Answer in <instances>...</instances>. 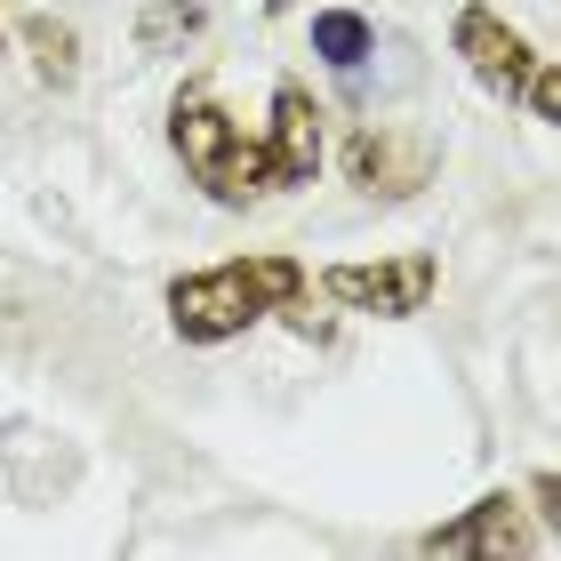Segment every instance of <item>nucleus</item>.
<instances>
[{
    "instance_id": "20e7f679",
    "label": "nucleus",
    "mask_w": 561,
    "mask_h": 561,
    "mask_svg": "<svg viewBox=\"0 0 561 561\" xmlns=\"http://www.w3.org/2000/svg\"><path fill=\"white\" fill-rule=\"evenodd\" d=\"M449 48L466 57V72L490 96H522V81H529V65H538V48H529L514 24H505L490 0H466L457 9V24H449Z\"/></svg>"
},
{
    "instance_id": "ddd939ff",
    "label": "nucleus",
    "mask_w": 561,
    "mask_h": 561,
    "mask_svg": "<svg viewBox=\"0 0 561 561\" xmlns=\"http://www.w3.org/2000/svg\"><path fill=\"white\" fill-rule=\"evenodd\" d=\"M0 48H9V41H0Z\"/></svg>"
},
{
    "instance_id": "6e6552de",
    "label": "nucleus",
    "mask_w": 561,
    "mask_h": 561,
    "mask_svg": "<svg viewBox=\"0 0 561 561\" xmlns=\"http://www.w3.org/2000/svg\"><path fill=\"white\" fill-rule=\"evenodd\" d=\"M313 57H329L337 72H362L377 57V24L353 16V9H321L313 16Z\"/></svg>"
},
{
    "instance_id": "423d86ee",
    "label": "nucleus",
    "mask_w": 561,
    "mask_h": 561,
    "mask_svg": "<svg viewBox=\"0 0 561 561\" xmlns=\"http://www.w3.org/2000/svg\"><path fill=\"white\" fill-rule=\"evenodd\" d=\"M425 553H473V561H505V553H529V529H522V505L514 497H481L466 522H442L417 538Z\"/></svg>"
},
{
    "instance_id": "39448f33",
    "label": "nucleus",
    "mask_w": 561,
    "mask_h": 561,
    "mask_svg": "<svg viewBox=\"0 0 561 561\" xmlns=\"http://www.w3.org/2000/svg\"><path fill=\"white\" fill-rule=\"evenodd\" d=\"M265 161L273 193H297L321 176V105L305 81H273V121H265Z\"/></svg>"
},
{
    "instance_id": "9b49d317",
    "label": "nucleus",
    "mask_w": 561,
    "mask_h": 561,
    "mask_svg": "<svg viewBox=\"0 0 561 561\" xmlns=\"http://www.w3.org/2000/svg\"><path fill=\"white\" fill-rule=\"evenodd\" d=\"M522 96H529V113L538 121H561V65H529V81H522Z\"/></svg>"
},
{
    "instance_id": "f03ea898",
    "label": "nucleus",
    "mask_w": 561,
    "mask_h": 561,
    "mask_svg": "<svg viewBox=\"0 0 561 561\" xmlns=\"http://www.w3.org/2000/svg\"><path fill=\"white\" fill-rule=\"evenodd\" d=\"M169 145H176L185 176L217 201V209H249V201H265V193H273L265 137H249L209 89H185V96L169 105Z\"/></svg>"
},
{
    "instance_id": "f257e3e1",
    "label": "nucleus",
    "mask_w": 561,
    "mask_h": 561,
    "mask_svg": "<svg viewBox=\"0 0 561 561\" xmlns=\"http://www.w3.org/2000/svg\"><path fill=\"white\" fill-rule=\"evenodd\" d=\"M297 297H305V265L257 249V257H225L209 273L169 280V329L185 345H225L241 329H257L265 313H289Z\"/></svg>"
},
{
    "instance_id": "0eeeda50",
    "label": "nucleus",
    "mask_w": 561,
    "mask_h": 561,
    "mask_svg": "<svg viewBox=\"0 0 561 561\" xmlns=\"http://www.w3.org/2000/svg\"><path fill=\"white\" fill-rule=\"evenodd\" d=\"M345 169H353V185L362 193H386V201H401V193H417L425 185V145H401V137H386V129H362L345 145Z\"/></svg>"
},
{
    "instance_id": "f8f14e48",
    "label": "nucleus",
    "mask_w": 561,
    "mask_h": 561,
    "mask_svg": "<svg viewBox=\"0 0 561 561\" xmlns=\"http://www.w3.org/2000/svg\"><path fill=\"white\" fill-rule=\"evenodd\" d=\"M265 9H273V16H280V9H289V0H265Z\"/></svg>"
},
{
    "instance_id": "1a4fd4ad",
    "label": "nucleus",
    "mask_w": 561,
    "mask_h": 561,
    "mask_svg": "<svg viewBox=\"0 0 561 561\" xmlns=\"http://www.w3.org/2000/svg\"><path fill=\"white\" fill-rule=\"evenodd\" d=\"M201 24H209V9H201V0H152V9L137 16V48H145V57H176Z\"/></svg>"
},
{
    "instance_id": "7ed1b4c3",
    "label": "nucleus",
    "mask_w": 561,
    "mask_h": 561,
    "mask_svg": "<svg viewBox=\"0 0 561 561\" xmlns=\"http://www.w3.org/2000/svg\"><path fill=\"white\" fill-rule=\"evenodd\" d=\"M321 289L353 305V313H377V321H410L433 305V289H442V265L425 257V249H410V257H377V265H329Z\"/></svg>"
},
{
    "instance_id": "9d476101",
    "label": "nucleus",
    "mask_w": 561,
    "mask_h": 561,
    "mask_svg": "<svg viewBox=\"0 0 561 561\" xmlns=\"http://www.w3.org/2000/svg\"><path fill=\"white\" fill-rule=\"evenodd\" d=\"M24 41H33V65H41V81H72L81 72V41H72V24H57V16H33L24 24Z\"/></svg>"
}]
</instances>
